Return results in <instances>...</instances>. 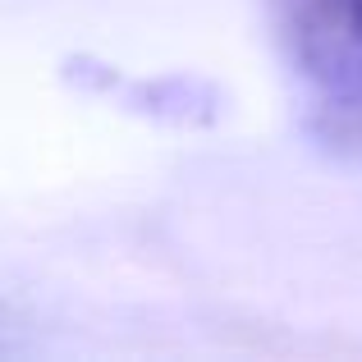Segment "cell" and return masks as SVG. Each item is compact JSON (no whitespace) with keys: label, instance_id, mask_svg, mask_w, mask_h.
Listing matches in <instances>:
<instances>
[{"label":"cell","instance_id":"cell-1","mask_svg":"<svg viewBox=\"0 0 362 362\" xmlns=\"http://www.w3.org/2000/svg\"><path fill=\"white\" fill-rule=\"evenodd\" d=\"M266 14L308 106L362 133V0H266Z\"/></svg>","mask_w":362,"mask_h":362}]
</instances>
